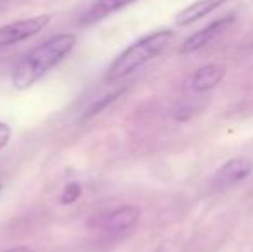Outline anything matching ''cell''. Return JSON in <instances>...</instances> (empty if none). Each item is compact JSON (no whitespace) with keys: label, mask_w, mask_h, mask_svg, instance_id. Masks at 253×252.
I'll return each instance as SVG.
<instances>
[{"label":"cell","mask_w":253,"mask_h":252,"mask_svg":"<svg viewBox=\"0 0 253 252\" xmlns=\"http://www.w3.org/2000/svg\"><path fill=\"white\" fill-rule=\"evenodd\" d=\"M174 40V31L172 30H159L147 37L136 40L133 45L126 49L123 54L116 57V61L109 66L105 73L107 81H117L121 78L127 76V74L134 73L145 66L147 62L153 61L159 57Z\"/></svg>","instance_id":"2"},{"label":"cell","mask_w":253,"mask_h":252,"mask_svg":"<svg viewBox=\"0 0 253 252\" xmlns=\"http://www.w3.org/2000/svg\"><path fill=\"white\" fill-rule=\"evenodd\" d=\"M134 2H136V0H97V2L83 14L81 24H84V26L95 24V23H98V21L109 17L110 14L117 12V10L124 9V7L131 5V3H134Z\"/></svg>","instance_id":"9"},{"label":"cell","mask_w":253,"mask_h":252,"mask_svg":"<svg viewBox=\"0 0 253 252\" xmlns=\"http://www.w3.org/2000/svg\"><path fill=\"white\" fill-rule=\"evenodd\" d=\"M226 76V67L222 64H205L191 78V90L197 94H205L220 85Z\"/></svg>","instance_id":"7"},{"label":"cell","mask_w":253,"mask_h":252,"mask_svg":"<svg viewBox=\"0 0 253 252\" xmlns=\"http://www.w3.org/2000/svg\"><path fill=\"white\" fill-rule=\"evenodd\" d=\"M50 21H52L50 16H35V17H28V19L14 21L10 24H5V26L0 28V49L21 44V42L35 37L43 28H47L50 24Z\"/></svg>","instance_id":"4"},{"label":"cell","mask_w":253,"mask_h":252,"mask_svg":"<svg viewBox=\"0 0 253 252\" xmlns=\"http://www.w3.org/2000/svg\"><path fill=\"white\" fill-rule=\"evenodd\" d=\"M3 252H35V251L28 246H16V247H10V249H5Z\"/></svg>","instance_id":"13"},{"label":"cell","mask_w":253,"mask_h":252,"mask_svg":"<svg viewBox=\"0 0 253 252\" xmlns=\"http://www.w3.org/2000/svg\"><path fill=\"white\" fill-rule=\"evenodd\" d=\"M121 94H123V90H119V92H114V94H109V95H107V97H103L100 102H97V104H95L93 107H91L90 111H88L86 118H91V116H95V114H98V112H102L103 109H105L107 105L110 104V102H114V101H116V99L119 97Z\"/></svg>","instance_id":"11"},{"label":"cell","mask_w":253,"mask_h":252,"mask_svg":"<svg viewBox=\"0 0 253 252\" xmlns=\"http://www.w3.org/2000/svg\"><path fill=\"white\" fill-rule=\"evenodd\" d=\"M76 45V35L74 33H59L48 38L42 45L23 57L16 66L12 74V85L17 90H26L33 87L38 80L52 71L59 62L64 61L67 54Z\"/></svg>","instance_id":"1"},{"label":"cell","mask_w":253,"mask_h":252,"mask_svg":"<svg viewBox=\"0 0 253 252\" xmlns=\"http://www.w3.org/2000/svg\"><path fill=\"white\" fill-rule=\"evenodd\" d=\"M141 211L136 205H121L100 218V228L109 237H126L136 228Z\"/></svg>","instance_id":"3"},{"label":"cell","mask_w":253,"mask_h":252,"mask_svg":"<svg viewBox=\"0 0 253 252\" xmlns=\"http://www.w3.org/2000/svg\"><path fill=\"white\" fill-rule=\"evenodd\" d=\"M253 171V164L247 157H236L227 161L213 176V187L217 190H226L231 187L240 185L241 182L248 178Z\"/></svg>","instance_id":"6"},{"label":"cell","mask_w":253,"mask_h":252,"mask_svg":"<svg viewBox=\"0 0 253 252\" xmlns=\"http://www.w3.org/2000/svg\"><path fill=\"white\" fill-rule=\"evenodd\" d=\"M80 195H81L80 183H76V182L67 183L66 189H64V192H62V195H60V202H62V204H73Z\"/></svg>","instance_id":"10"},{"label":"cell","mask_w":253,"mask_h":252,"mask_svg":"<svg viewBox=\"0 0 253 252\" xmlns=\"http://www.w3.org/2000/svg\"><path fill=\"white\" fill-rule=\"evenodd\" d=\"M226 2H229V0H197L177 14L176 24L177 26H190V24L200 21L202 17L209 16L210 12L217 10L219 7H222Z\"/></svg>","instance_id":"8"},{"label":"cell","mask_w":253,"mask_h":252,"mask_svg":"<svg viewBox=\"0 0 253 252\" xmlns=\"http://www.w3.org/2000/svg\"><path fill=\"white\" fill-rule=\"evenodd\" d=\"M10 137H12V130L7 123H2L0 121V151L9 144Z\"/></svg>","instance_id":"12"},{"label":"cell","mask_w":253,"mask_h":252,"mask_svg":"<svg viewBox=\"0 0 253 252\" xmlns=\"http://www.w3.org/2000/svg\"><path fill=\"white\" fill-rule=\"evenodd\" d=\"M234 21H236L234 14H229V16H224V17H220V19L213 21L209 26H205L203 30H198L197 33H193L190 38H186L184 44L181 45L179 52L181 54H195V52H198L200 49L212 44L213 40L222 37V35L233 26Z\"/></svg>","instance_id":"5"}]
</instances>
